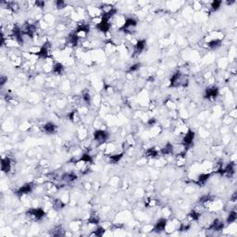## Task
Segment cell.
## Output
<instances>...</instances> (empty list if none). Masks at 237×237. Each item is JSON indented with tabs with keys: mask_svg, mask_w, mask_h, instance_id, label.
Instances as JSON below:
<instances>
[{
	"mask_svg": "<svg viewBox=\"0 0 237 237\" xmlns=\"http://www.w3.org/2000/svg\"><path fill=\"white\" fill-rule=\"evenodd\" d=\"M188 83V77L184 74L181 73V71H177L174 73L171 80H170V87H181V86H185Z\"/></svg>",
	"mask_w": 237,
	"mask_h": 237,
	"instance_id": "cell-1",
	"label": "cell"
},
{
	"mask_svg": "<svg viewBox=\"0 0 237 237\" xmlns=\"http://www.w3.org/2000/svg\"><path fill=\"white\" fill-rule=\"evenodd\" d=\"M140 66H141V64H133V65H132L131 68H130V72H133V71L138 70L140 69Z\"/></svg>",
	"mask_w": 237,
	"mask_h": 237,
	"instance_id": "cell-23",
	"label": "cell"
},
{
	"mask_svg": "<svg viewBox=\"0 0 237 237\" xmlns=\"http://www.w3.org/2000/svg\"><path fill=\"white\" fill-rule=\"evenodd\" d=\"M208 47L211 50H216L221 46V40L219 39H211L208 43H207Z\"/></svg>",
	"mask_w": 237,
	"mask_h": 237,
	"instance_id": "cell-12",
	"label": "cell"
},
{
	"mask_svg": "<svg viewBox=\"0 0 237 237\" xmlns=\"http://www.w3.org/2000/svg\"><path fill=\"white\" fill-rule=\"evenodd\" d=\"M221 1H213L211 2V10L212 11H216L218 10L220 7H221Z\"/></svg>",
	"mask_w": 237,
	"mask_h": 237,
	"instance_id": "cell-20",
	"label": "cell"
},
{
	"mask_svg": "<svg viewBox=\"0 0 237 237\" xmlns=\"http://www.w3.org/2000/svg\"><path fill=\"white\" fill-rule=\"evenodd\" d=\"M218 95H219V89H218V87L215 86V85H211V86H209V87H208V88L206 89V95H205V96H206V98H208V99L214 100V99L218 96Z\"/></svg>",
	"mask_w": 237,
	"mask_h": 237,
	"instance_id": "cell-4",
	"label": "cell"
},
{
	"mask_svg": "<svg viewBox=\"0 0 237 237\" xmlns=\"http://www.w3.org/2000/svg\"><path fill=\"white\" fill-rule=\"evenodd\" d=\"M145 46H146V43H145V40H139V41H137V43L134 45V51H133V54L135 55V56H138V55H140L143 51H144V49L145 48Z\"/></svg>",
	"mask_w": 237,
	"mask_h": 237,
	"instance_id": "cell-9",
	"label": "cell"
},
{
	"mask_svg": "<svg viewBox=\"0 0 237 237\" xmlns=\"http://www.w3.org/2000/svg\"><path fill=\"white\" fill-rule=\"evenodd\" d=\"M43 131L47 134H52L57 132V126L52 122H48L43 126Z\"/></svg>",
	"mask_w": 237,
	"mask_h": 237,
	"instance_id": "cell-11",
	"label": "cell"
},
{
	"mask_svg": "<svg viewBox=\"0 0 237 237\" xmlns=\"http://www.w3.org/2000/svg\"><path fill=\"white\" fill-rule=\"evenodd\" d=\"M237 219V215L235 211H231L228 215V218H227V222L228 223H233L236 221Z\"/></svg>",
	"mask_w": 237,
	"mask_h": 237,
	"instance_id": "cell-19",
	"label": "cell"
},
{
	"mask_svg": "<svg viewBox=\"0 0 237 237\" xmlns=\"http://www.w3.org/2000/svg\"><path fill=\"white\" fill-rule=\"evenodd\" d=\"M0 81H1V83H1V85H4V83H6V81H7V77H4V76H2Z\"/></svg>",
	"mask_w": 237,
	"mask_h": 237,
	"instance_id": "cell-25",
	"label": "cell"
},
{
	"mask_svg": "<svg viewBox=\"0 0 237 237\" xmlns=\"http://www.w3.org/2000/svg\"><path fill=\"white\" fill-rule=\"evenodd\" d=\"M69 118L73 122V123H78L81 120V116L80 113L77 110H72L69 114Z\"/></svg>",
	"mask_w": 237,
	"mask_h": 237,
	"instance_id": "cell-16",
	"label": "cell"
},
{
	"mask_svg": "<svg viewBox=\"0 0 237 237\" xmlns=\"http://www.w3.org/2000/svg\"><path fill=\"white\" fill-rule=\"evenodd\" d=\"M52 207H53L54 210L59 211V210H61L65 207V202L62 199H55L53 204H52Z\"/></svg>",
	"mask_w": 237,
	"mask_h": 237,
	"instance_id": "cell-14",
	"label": "cell"
},
{
	"mask_svg": "<svg viewBox=\"0 0 237 237\" xmlns=\"http://www.w3.org/2000/svg\"><path fill=\"white\" fill-rule=\"evenodd\" d=\"M67 6V3L65 1H57L56 2V7L59 8V9H63L65 8Z\"/></svg>",
	"mask_w": 237,
	"mask_h": 237,
	"instance_id": "cell-22",
	"label": "cell"
},
{
	"mask_svg": "<svg viewBox=\"0 0 237 237\" xmlns=\"http://www.w3.org/2000/svg\"><path fill=\"white\" fill-rule=\"evenodd\" d=\"M162 213H163V215H165L166 217H169V216L171 215L172 211H171V209H170V208H163V209H162Z\"/></svg>",
	"mask_w": 237,
	"mask_h": 237,
	"instance_id": "cell-24",
	"label": "cell"
},
{
	"mask_svg": "<svg viewBox=\"0 0 237 237\" xmlns=\"http://www.w3.org/2000/svg\"><path fill=\"white\" fill-rule=\"evenodd\" d=\"M185 155L184 154H177L176 155V164L178 167H182L185 165Z\"/></svg>",
	"mask_w": 237,
	"mask_h": 237,
	"instance_id": "cell-18",
	"label": "cell"
},
{
	"mask_svg": "<svg viewBox=\"0 0 237 237\" xmlns=\"http://www.w3.org/2000/svg\"><path fill=\"white\" fill-rule=\"evenodd\" d=\"M223 228H224L223 221L221 220H220V219H216V220H214L211 222L210 226L208 227V230L214 231V232H219V231H221Z\"/></svg>",
	"mask_w": 237,
	"mask_h": 237,
	"instance_id": "cell-7",
	"label": "cell"
},
{
	"mask_svg": "<svg viewBox=\"0 0 237 237\" xmlns=\"http://www.w3.org/2000/svg\"><path fill=\"white\" fill-rule=\"evenodd\" d=\"M34 183H26V184H24V185H22L18 191H17V195H19V196H24V195H28V194H30L32 191H33V189H34Z\"/></svg>",
	"mask_w": 237,
	"mask_h": 237,
	"instance_id": "cell-6",
	"label": "cell"
},
{
	"mask_svg": "<svg viewBox=\"0 0 237 237\" xmlns=\"http://www.w3.org/2000/svg\"><path fill=\"white\" fill-rule=\"evenodd\" d=\"M195 139V132L191 130H188L185 133H184V136L182 138V145L187 147L189 145H192L193 141Z\"/></svg>",
	"mask_w": 237,
	"mask_h": 237,
	"instance_id": "cell-5",
	"label": "cell"
},
{
	"mask_svg": "<svg viewBox=\"0 0 237 237\" xmlns=\"http://www.w3.org/2000/svg\"><path fill=\"white\" fill-rule=\"evenodd\" d=\"M165 105H166V107H167L169 110H173L176 109V105H175L174 102H173L172 100H171V99L167 100V101L165 102Z\"/></svg>",
	"mask_w": 237,
	"mask_h": 237,
	"instance_id": "cell-21",
	"label": "cell"
},
{
	"mask_svg": "<svg viewBox=\"0 0 237 237\" xmlns=\"http://www.w3.org/2000/svg\"><path fill=\"white\" fill-rule=\"evenodd\" d=\"M1 170L3 172H9L11 170V160L9 158H2L1 160Z\"/></svg>",
	"mask_w": 237,
	"mask_h": 237,
	"instance_id": "cell-10",
	"label": "cell"
},
{
	"mask_svg": "<svg viewBox=\"0 0 237 237\" xmlns=\"http://www.w3.org/2000/svg\"><path fill=\"white\" fill-rule=\"evenodd\" d=\"M161 153L162 155H172L174 154V150H173V145L171 143H168L165 145V146L161 149Z\"/></svg>",
	"mask_w": 237,
	"mask_h": 237,
	"instance_id": "cell-13",
	"label": "cell"
},
{
	"mask_svg": "<svg viewBox=\"0 0 237 237\" xmlns=\"http://www.w3.org/2000/svg\"><path fill=\"white\" fill-rule=\"evenodd\" d=\"M109 139V133L104 130H96L94 132V141L96 142L97 146L103 145Z\"/></svg>",
	"mask_w": 237,
	"mask_h": 237,
	"instance_id": "cell-2",
	"label": "cell"
},
{
	"mask_svg": "<svg viewBox=\"0 0 237 237\" xmlns=\"http://www.w3.org/2000/svg\"><path fill=\"white\" fill-rule=\"evenodd\" d=\"M136 25H137V21L135 20L132 19V18H129V19H126L125 23H124V25L122 26V28L120 30H122L127 34H130L134 31Z\"/></svg>",
	"mask_w": 237,
	"mask_h": 237,
	"instance_id": "cell-3",
	"label": "cell"
},
{
	"mask_svg": "<svg viewBox=\"0 0 237 237\" xmlns=\"http://www.w3.org/2000/svg\"><path fill=\"white\" fill-rule=\"evenodd\" d=\"M52 71L55 73V74H62L63 73V71H64V66L61 64V63H55L54 65H53V69H52Z\"/></svg>",
	"mask_w": 237,
	"mask_h": 237,
	"instance_id": "cell-17",
	"label": "cell"
},
{
	"mask_svg": "<svg viewBox=\"0 0 237 237\" xmlns=\"http://www.w3.org/2000/svg\"><path fill=\"white\" fill-rule=\"evenodd\" d=\"M209 177H210V173H202V174H200L197 177L196 183L198 185H204L208 181V180L209 179Z\"/></svg>",
	"mask_w": 237,
	"mask_h": 237,
	"instance_id": "cell-15",
	"label": "cell"
},
{
	"mask_svg": "<svg viewBox=\"0 0 237 237\" xmlns=\"http://www.w3.org/2000/svg\"><path fill=\"white\" fill-rule=\"evenodd\" d=\"M166 223H167V220H166L165 218H162V219H160V220L158 221V222L156 223V225L153 227L152 230H153L154 232L158 233V234L162 233V232H164V230H165Z\"/></svg>",
	"mask_w": 237,
	"mask_h": 237,
	"instance_id": "cell-8",
	"label": "cell"
}]
</instances>
